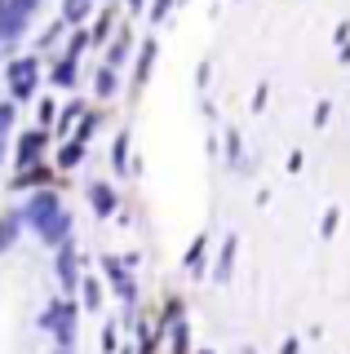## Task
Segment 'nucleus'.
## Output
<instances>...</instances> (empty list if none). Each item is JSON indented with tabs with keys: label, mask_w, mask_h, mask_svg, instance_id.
<instances>
[{
	"label": "nucleus",
	"mask_w": 350,
	"mask_h": 354,
	"mask_svg": "<svg viewBox=\"0 0 350 354\" xmlns=\"http://www.w3.org/2000/svg\"><path fill=\"white\" fill-rule=\"evenodd\" d=\"M9 88H14V97H27L31 88H36V58L9 62Z\"/></svg>",
	"instance_id": "nucleus-1"
},
{
	"label": "nucleus",
	"mask_w": 350,
	"mask_h": 354,
	"mask_svg": "<svg viewBox=\"0 0 350 354\" xmlns=\"http://www.w3.org/2000/svg\"><path fill=\"white\" fill-rule=\"evenodd\" d=\"M40 147H45V133H27V138H23V147H18V160H36V155H40Z\"/></svg>",
	"instance_id": "nucleus-2"
},
{
	"label": "nucleus",
	"mask_w": 350,
	"mask_h": 354,
	"mask_svg": "<svg viewBox=\"0 0 350 354\" xmlns=\"http://www.w3.org/2000/svg\"><path fill=\"white\" fill-rule=\"evenodd\" d=\"M14 235H18V217H0V252L14 243Z\"/></svg>",
	"instance_id": "nucleus-3"
},
{
	"label": "nucleus",
	"mask_w": 350,
	"mask_h": 354,
	"mask_svg": "<svg viewBox=\"0 0 350 354\" xmlns=\"http://www.w3.org/2000/svg\"><path fill=\"white\" fill-rule=\"evenodd\" d=\"M89 14V0H67V18L75 22V18H84Z\"/></svg>",
	"instance_id": "nucleus-4"
},
{
	"label": "nucleus",
	"mask_w": 350,
	"mask_h": 354,
	"mask_svg": "<svg viewBox=\"0 0 350 354\" xmlns=\"http://www.w3.org/2000/svg\"><path fill=\"white\" fill-rule=\"evenodd\" d=\"M53 80H58V84H71V62H62L58 71H53Z\"/></svg>",
	"instance_id": "nucleus-5"
},
{
	"label": "nucleus",
	"mask_w": 350,
	"mask_h": 354,
	"mask_svg": "<svg viewBox=\"0 0 350 354\" xmlns=\"http://www.w3.org/2000/svg\"><path fill=\"white\" fill-rule=\"evenodd\" d=\"M9 120H14V106H9V102H5V106H0V129H5V124H9Z\"/></svg>",
	"instance_id": "nucleus-6"
}]
</instances>
